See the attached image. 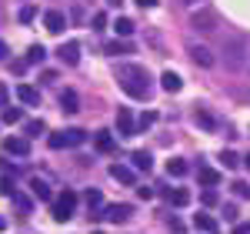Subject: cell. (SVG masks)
<instances>
[{"mask_svg":"<svg viewBox=\"0 0 250 234\" xmlns=\"http://www.w3.org/2000/svg\"><path fill=\"white\" fill-rule=\"evenodd\" d=\"M114 77L120 80V87H124V91H127L134 100H147L150 94H154L147 70H144V67H137V64H117Z\"/></svg>","mask_w":250,"mask_h":234,"instance_id":"cell-1","label":"cell"},{"mask_svg":"<svg viewBox=\"0 0 250 234\" xmlns=\"http://www.w3.org/2000/svg\"><path fill=\"white\" fill-rule=\"evenodd\" d=\"M74 211H77V191L63 187V191L50 201V214H54L57 224H63V221H70V217H74Z\"/></svg>","mask_w":250,"mask_h":234,"instance_id":"cell-2","label":"cell"},{"mask_svg":"<svg viewBox=\"0 0 250 234\" xmlns=\"http://www.w3.org/2000/svg\"><path fill=\"white\" fill-rule=\"evenodd\" d=\"M83 140H87V134H83L80 127H67V131H57V134L47 137L50 151H67V147H80Z\"/></svg>","mask_w":250,"mask_h":234,"instance_id":"cell-3","label":"cell"},{"mask_svg":"<svg viewBox=\"0 0 250 234\" xmlns=\"http://www.w3.org/2000/svg\"><path fill=\"white\" fill-rule=\"evenodd\" d=\"M190 27L197 34H210L213 27H217V17H213L210 7H200V10H193L190 14Z\"/></svg>","mask_w":250,"mask_h":234,"instance_id":"cell-4","label":"cell"},{"mask_svg":"<svg viewBox=\"0 0 250 234\" xmlns=\"http://www.w3.org/2000/svg\"><path fill=\"white\" fill-rule=\"evenodd\" d=\"M224 54H227V67H240V64H247V54H244V40L240 37H230L227 40V47H224Z\"/></svg>","mask_w":250,"mask_h":234,"instance_id":"cell-5","label":"cell"},{"mask_svg":"<svg viewBox=\"0 0 250 234\" xmlns=\"http://www.w3.org/2000/svg\"><path fill=\"white\" fill-rule=\"evenodd\" d=\"M130 214H134V208H130V204H107L97 217H107L110 224H127V217H130Z\"/></svg>","mask_w":250,"mask_h":234,"instance_id":"cell-6","label":"cell"},{"mask_svg":"<svg viewBox=\"0 0 250 234\" xmlns=\"http://www.w3.org/2000/svg\"><path fill=\"white\" fill-rule=\"evenodd\" d=\"M117 134L120 137L137 134V120H134V111H130V107H120V111H117Z\"/></svg>","mask_w":250,"mask_h":234,"instance_id":"cell-7","label":"cell"},{"mask_svg":"<svg viewBox=\"0 0 250 234\" xmlns=\"http://www.w3.org/2000/svg\"><path fill=\"white\" fill-rule=\"evenodd\" d=\"M187 54H190V60L197 64V67H204V70L213 67V50L207 47V44H190V47H187Z\"/></svg>","mask_w":250,"mask_h":234,"instance_id":"cell-8","label":"cell"},{"mask_svg":"<svg viewBox=\"0 0 250 234\" xmlns=\"http://www.w3.org/2000/svg\"><path fill=\"white\" fill-rule=\"evenodd\" d=\"M3 151L14 157H27L30 154V137H7L3 140Z\"/></svg>","mask_w":250,"mask_h":234,"instance_id":"cell-9","label":"cell"},{"mask_svg":"<svg viewBox=\"0 0 250 234\" xmlns=\"http://www.w3.org/2000/svg\"><path fill=\"white\" fill-rule=\"evenodd\" d=\"M160 194L167 197V204H173V208H187L190 204V191L187 187H164Z\"/></svg>","mask_w":250,"mask_h":234,"instance_id":"cell-10","label":"cell"},{"mask_svg":"<svg viewBox=\"0 0 250 234\" xmlns=\"http://www.w3.org/2000/svg\"><path fill=\"white\" fill-rule=\"evenodd\" d=\"M43 27H47V34H63L67 30V17L60 10H47L43 14Z\"/></svg>","mask_w":250,"mask_h":234,"instance_id":"cell-11","label":"cell"},{"mask_svg":"<svg viewBox=\"0 0 250 234\" xmlns=\"http://www.w3.org/2000/svg\"><path fill=\"white\" fill-rule=\"evenodd\" d=\"M57 57L63 60L67 67H74V64L80 60V44H77V40H67V44H63V47L57 50Z\"/></svg>","mask_w":250,"mask_h":234,"instance_id":"cell-12","label":"cell"},{"mask_svg":"<svg viewBox=\"0 0 250 234\" xmlns=\"http://www.w3.org/2000/svg\"><path fill=\"white\" fill-rule=\"evenodd\" d=\"M60 107H63V114H77L80 111V97H77V91H60Z\"/></svg>","mask_w":250,"mask_h":234,"instance_id":"cell-13","label":"cell"},{"mask_svg":"<svg viewBox=\"0 0 250 234\" xmlns=\"http://www.w3.org/2000/svg\"><path fill=\"white\" fill-rule=\"evenodd\" d=\"M193 120H197V124H200V127H204V131H217V127H220V120H217V117L213 114H207V111H204V107H197V111H193Z\"/></svg>","mask_w":250,"mask_h":234,"instance_id":"cell-14","label":"cell"},{"mask_svg":"<svg viewBox=\"0 0 250 234\" xmlns=\"http://www.w3.org/2000/svg\"><path fill=\"white\" fill-rule=\"evenodd\" d=\"M17 97H20V104L37 107V104H40V91H37V87H30V84H20V87H17Z\"/></svg>","mask_w":250,"mask_h":234,"instance_id":"cell-15","label":"cell"},{"mask_svg":"<svg viewBox=\"0 0 250 234\" xmlns=\"http://www.w3.org/2000/svg\"><path fill=\"white\" fill-rule=\"evenodd\" d=\"M193 224H197L200 231H207V234H220V228H217V221L210 217V211H200V214H193Z\"/></svg>","mask_w":250,"mask_h":234,"instance_id":"cell-16","label":"cell"},{"mask_svg":"<svg viewBox=\"0 0 250 234\" xmlns=\"http://www.w3.org/2000/svg\"><path fill=\"white\" fill-rule=\"evenodd\" d=\"M94 144H97V151H100V154H114V147H117V140L110 137V131H97Z\"/></svg>","mask_w":250,"mask_h":234,"instance_id":"cell-17","label":"cell"},{"mask_svg":"<svg viewBox=\"0 0 250 234\" xmlns=\"http://www.w3.org/2000/svg\"><path fill=\"white\" fill-rule=\"evenodd\" d=\"M110 177L120 181V184H134V167H127V164H110Z\"/></svg>","mask_w":250,"mask_h":234,"instance_id":"cell-18","label":"cell"},{"mask_svg":"<svg viewBox=\"0 0 250 234\" xmlns=\"http://www.w3.org/2000/svg\"><path fill=\"white\" fill-rule=\"evenodd\" d=\"M197 181H200L204 187H217V184H220V171H217V167H200V171H197Z\"/></svg>","mask_w":250,"mask_h":234,"instance_id":"cell-19","label":"cell"},{"mask_svg":"<svg viewBox=\"0 0 250 234\" xmlns=\"http://www.w3.org/2000/svg\"><path fill=\"white\" fill-rule=\"evenodd\" d=\"M107 54H134V44H130V37L107 40Z\"/></svg>","mask_w":250,"mask_h":234,"instance_id":"cell-20","label":"cell"},{"mask_svg":"<svg viewBox=\"0 0 250 234\" xmlns=\"http://www.w3.org/2000/svg\"><path fill=\"white\" fill-rule=\"evenodd\" d=\"M160 87H164L167 94H177V91L184 87V80H180V74H173V70H167V74L160 77Z\"/></svg>","mask_w":250,"mask_h":234,"instance_id":"cell-21","label":"cell"},{"mask_svg":"<svg viewBox=\"0 0 250 234\" xmlns=\"http://www.w3.org/2000/svg\"><path fill=\"white\" fill-rule=\"evenodd\" d=\"M114 34L117 37H134V20L130 17H117L114 20Z\"/></svg>","mask_w":250,"mask_h":234,"instance_id":"cell-22","label":"cell"},{"mask_svg":"<svg viewBox=\"0 0 250 234\" xmlns=\"http://www.w3.org/2000/svg\"><path fill=\"white\" fill-rule=\"evenodd\" d=\"M83 201H87V208H90V211H94V217L100 214V204H104V194H100V191H97V187H90V191H87V194H83Z\"/></svg>","mask_w":250,"mask_h":234,"instance_id":"cell-23","label":"cell"},{"mask_svg":"<svg viewBox=\"0 0 250 234\" xmlns=\"http://www.w3.org/2000/svg\"><path fill=\"white\" fill-rule=\"evenodd\" d=\"M157 124V111H144V114L137 117V134H144V131H150Z\"/></svg>","mask_w":250,"mask_h":234,"instance_id":"cell-24","label":"cell"},{"mask_svg":"<svg viewBox=\"0 0 250 234\" xmlns=\"http://www.w3.org/2000/svg\"><path fill=\"white\" fill-rule=\"evenodd\" d=\"M130 161H134V167H137V171H144V174H147V171L154 167V157L147 154V151H137V154L130 157Z\"/></svg>","mask_w":250,"mask_h":234,"instance_id":"cell-25","label":"cell"},{"mask_svg":"<svg viewBox=\"0 0 250 234\" xmlns=\"http://www.w3.org/2000/svg\"><path fill=\"white\" fill-rule=\"evenodd\" d=\"M10 201H14V208H17V211H20L23 217H27L30 211H34V197H27V194H14Z\"/></svg>","mask_w":250,"mask_h":234,"instance_id":"cell-26","label":"cell"},{"mask_svg":"<svg viewBox=\"0 0 250 234\" xmlns=\"http://www.w3.org/2000/svg\"><path fill=\"white\" fill-rule=\"evenodd\" d=\"M43 60H47V50H43L40 44H34V47L27 50V64H30V67H40Z\"/></svg>","mask_w":250,"mask_h":234,"instance_id":"cell-27","label":"cell"},{"mask_svg":"<svg viewBox=\"0 0 250 234\" xmlns=\"http://www.w3.org/2000/svg\"><path fill=\"white\" fill-rule=\"evenodd\" d=\"M167 174H170V177H184V174H187V161H184V157L167 161Z\"/></svg>","mask_w":250,"mask_h":234,"instance_id":"cell-28","label":"cell"},{"mask_svg":"<svg viewBox=\"0 0 250 234\" xmlns=\"http://www.w3.org/2000/svg\"><path fill=\"white\" fill-rule=\"evenodd\" d=\"M30 191H34V197H40V201H50V187H47V181H40V177L30 181Z\"/></svg>","mask_w":250,"mask_h":234,"instance_id":"cell-29","label":"cell"},{"mask_svg":"<svg viewBox=\"0 0 250 234\" xmlns=\"http://www.w3.org/2000/svg\"><path fill=\"white\" fill-rule=\"evenodd\" d=\"M220 164H224L227 171H233V167H240V154H237V151H220Z\"/></svg>","mask_w":250,"mask_h":234,"instance_id":"cell-30","label":"cell"},{"mask_svg":"<svg viewBox=\"0 0 250 234\" xmlns=\"http://www.w3.org/2000/svg\"><path fill=\"white\" fill-rule=\"evenodd\" d=\"M47 134V124L40 120V117H34V120H27V137H40Z\"/></svg>","mask_w":250,"mask_h":234,"instance_id":"cell-31","label":"cell"},{"mask_svg":"<svg viewBox=\"0 0 250 234\" xmlns=\"http://www.w3.org/2000/svg\"><path fill=\"white\" fill-rule=\"evenodd\" d=\"M20 117H23V111H20V107H3V114H0V120H3V124H17Z\"/></svg>","mask_w":250,"mask_h":234,"instance_id":"cell-32","label":"cell"},{"mask_svg":"<svg viewBox=\"0 0 250 234\" xmlns=\"http://www.w3.org/2000/svg\"><path fill=\"white\" fill-rule=\"evenodd\" d=\"M0 194H3V197H14V194H17V187H14V177H10V174L0 177Z\"/></svg>","mask_w":250,"mask_h":234,"instance_id":"cell-33","label":"cell"},{"mask_svg":"<svg viewBox=\"0 0 250 234\" xmlns=\"http://www.w3.org/2000/svg\"><path fill=\"white\" fill-rule=\"evenodd\" d=\"M230 187H233V194L240 197V201H247V197H250V184H247V181H233Z\"/></svg>","mask_w":250,"mask_h":234,"instance_id":"cell-34","label":"cell"},{"mask_svg":"<svg viewBox=\"0 0 250 234\" xmlns=\"http://www.w3.org/2000/svg\"><path fill=\"white\" fill-rule=\"evenodd\" d=\"M17 17H20V23H30V20L37 17V7H34V3H27V7H20V14H17Z\"/></svg>","mask_w":250,"mask_h":234,"instance_id":"cell-35","label":"cell"},{"mask_svg":"<svg viewBox=\"0 0 250 234\" xmlns=\"http://www.w3.org/2000/svg\"><path fill=\"white\" fill-rule=\"evenodd\" d=\"M200 201H204V208H217V187H207L200 194Z\"/></svg>","mask_w":250,"mask_h":234,"instance_id":"cell-36","label":"cell"},{"mask_svg":"<svg viewBox=\"0 0 250 234\" xmlns=\"http://www.w3.org/2000/svg\"><path fill=\"white\" fill-rule=\"evenodd\" d=\"M90 23H94V30H104V27H107V14H104V10H97L94 17H90Z\"/></svg>","mask_w":250,"mask_h":234,"instance_id":"cell-37","label":"cell"},{"mask_svg":"<svg viewBox=\"0 0 250 234\" xmlns=\"http://www.w3.org/2000/svg\"><path fill=\"white\" fill-rule=\"evenodd\" d=\"M167 228H170L173 234H187V228H184V224H180L177 217H170V214H167Z\"/></svg>","mask_w":250,"mask_h":234,"instance_id":"cell-38","label":"cell"},{"mask_svg":"<svg viewBox=\"0 0 250 234\" xmlns=\"http://www.w3.org/2000/svg\"><path fill=\"white\" fill-rule=\"evenodd\" d=\"M27 67H30V64H27V57H23V60H14V64H10V70H14V74H23Z\"/></svg>","mask_w":250,"mask_h":234,"instance_id":"cell-39","label":"cell"},{"mask_svg":"<svg viewBox=\"0 0 250 234\" xmlns=\"http://www.w3.org/2000/svg\"><path fill=\"white\" fill-rule=\"evenodd\" d=\"M54 80H57V70H43L40 74V84H54Z\"/></svg>","mask_w":250,"mask_h":234,"instance_id":"cell-40","label":"cell"},{"mask_svg":"<svg viewBox=\"0 0 250 234\" xmlns=\"http://www.w3.org/2000/svg\"><path fill=\"white\" fill-rule=\"evenodd\" d=\"M224 217H227V221H237L240 214H237V208H233V204H227V208H224Z\"/></svg>","mask_w":250,"mask_h":234,"instance_id":"cell-41","label":"cell"},{"mask_svg":"<svg viewBox=\"0 0 250 234\" xmlns=\"http://www.w3.org/2000/svg\"><path fill=\"white\" fill-rule=\"evenodd\" d=\"M137 194L144 197V201H150V197H154V187H147V184H144V187H137Z\"/></svg>","mask_w":250,"mask_h":234,"instance_id":"cell-42","label":"cell"},{"mask_svg":"<svg viewBox=\"0 0 250 234\" xmlns=\"http://www.w3.org/2000/svg\"><path fill=\"white\" fill-rule=\"evenodd\" d=\"M233 234H250V224H247V221H240V224L233 228Z\"/></svg>","mask_w":250,"mask_h":234,"instance_id":"cell-43","label":"cell"},{"mask_svg":"<svg viewBox=\"0 0 250 234\" xmlns=\"http://www.w3.org/2000/svg\"><path fill=\"white\" fill-rule=\"evenodd\" d=\"M237 97H240V100H247V104H250V87H244V91H237Z\"/></svg>","mask_w":250,"mask_h":234,"instance_id":"cell-44","label":"cell"},{"mask_svg":"<svg viewBox=\"0 0 250 234\" xmlns=\"http://www.w3.org/2000/svg\"><path fill=\"white\" fill-rule=\"evenodd\" d=\"M7 97H10V94H7V87H3V84H0V107H3V104H7Z\"/></svg>","mask_w":250,"mask_h":234,"instance_id":"cell-45","label":"cell"},{"mask_svg":"<svg viewBox=\"0 0 250 234\" xmlns=\"http://www.w3.org/2000/svg\"><path fill=\"white\" fill-rule=\"evenodd\" d=\"M137 3H140V7H157L160 0H137Z\"/></svg>","mask_w":250,"mask_h":234,"instance_id":"cell-46","label":"cell"},{"mask_svg":"<svg viewBox=\"0 0 250 234\" xmlns=\"http://www.w3.org/2000/svg\"><path fill=\"white\" fill-rule=\"evenodd\" d=\"M0 60H7V44L0 40Z\"/></svg>","mask_w":250,"mask_h":234,"instance_id":"cell-47","label":"cell"},{"mask_svg":"<svg viewBox=\"0 0 250 234\" xmlns=\"http://www.w3.org/2000/svg\"><path fill=\"white\" fill-rule=\"evenodd\" d=\"M107 3H110V7H120V3H124V0H107Z\"/></svg>","mask_w":250,"mask_h":234,"instance_id":"cell-48","label":"cell"},{"mask_svg":"<svg viewBox=\"0 0 250 234\" xmlns=\"http://www.w3.org/2000/svg\"><path fill=\"white\" fill-rule=\"evenodd\" d=\"M180 3H184V7H193V3H197V0H180Z\"/></svg>","mask_w":250,"mask_h":234,"instance_id":"cell-49","label":"cell"},{"mask_svg":"<svg viewBox=\"0 0 250 234\" xmlns=\"http://www.w3.org/2000/svg\"><path fill=\"white\" fill-rule=\"evenodd\" d=\"M244 167H247V171H250V154H247V157H244Z\"/></svg>","mask_w":250,"mask_h":234,"instance_id":"cell-50","label":"cell"},{"mask_svg":"<svg viewBox=\"0 0 250 234\" xmlns=\"http://www.w3.org/2000/svg\"><path fill=\"white\" fill-rule=\"evenodd\" d=\"M3 228H7V221H3V217H0V231H3Z\"/></svg>","mask_w":250,"mask_h":234,"instance_id":"cell-51","label":"cell"},{"mask_svg":"<svg viewBox=\"0 0 250 234\" xmlns=\"http://www.w3.org/2000/svg\"><path fill=\"white\" fill-rule=\"evenodd\" d=\"M94 234H104V231H94Z\"/></svg>","mask_w":250,"mask_h":234,"instance_id":"cell-52","label":"cell"}]
</instances>
